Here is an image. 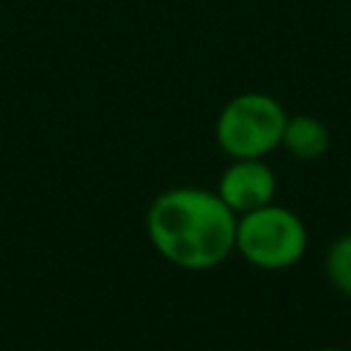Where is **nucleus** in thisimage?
I'll return each mask as SVG.
<instances>
[{
    "label": "nucleus",
    "instance_id": "nucleus-1",
    "mask_svg": "<svg viewBox=\"0 0 351 351\" xmlns=\"http://www.w3.org/2000/svg\"><path fill=\"white\" fill-rule=\"evenodd\" d=\"M236 214L211 189L170 186L145 211L151 247L173 266L208 271L236 250Z\"/></svg>",
    "mask_w": 351,
    "mask_h": 351
},
{
    "label": "nucleus",
    "instance_id": "nucleus-7",
    "mask_svg": "<svg viewBox=\"0 0 351 351\" xmlns=\"http://www.w3.org/2000/svg\"><path fill=\"white\" fill-rule=\"evenodd\" d=\"M315 351H348V348H337V346H321V348H315Z\"/></svg>",
    "mask_w": 351,
    "mask_h": 351
},
{
    "label": "nucleus",
    "instance_id": "nucleus-6",
    "mask_svg": "<svg viewBox=\"0 0 351 351\" xmlns=\"http://www.w3.org/2000/svg\"><path fill=\"white\" fill-rule=\"evenodd\" d=\"M324 271L329 285L351 299V233H340L337 239H332L324 255Z\"/></svg>",
    "mask_w": 351,
    "mask_h": 351
},
{
    "label": "nucleus",
    "instance_id": "nucleus-8",
    "mask_svg": "<svg viewBox=\"0 0 351 351\" xmlns=\"http://www.w3.org/2000/svg\"><path fill=\"white\" fill-rule=\"evenodd\" d=\"M348 351H351V348H348Z\"/></svg>",
    "mask_w": 351,
    "mask_h": 351
},
{
    "label": "nucleus",
    "instance_id": "nucleus-2",
    "mask_svg": "<svg viewBox=\"0 0 351 351\" xmlns=\"http://www.w3.org/2000/svg\"><path fill=\"white\" fill-rule=\"evenodd\" d=\"M288 112L285 107L263 93L244 90L225 101L214 123V140L228 159H266L280 148Z\"/></svg>",
    "mask_w": 351,
    "mask_h": 351
},
{
    "label": "nucleus",
    "instance_id": "nucleus-3",
    "mask_svg": "<svg viewBox=\"0 0 351 351\" xmlns=\"http://www.w3.org/2000/svg\"><path fill=\"white\" fill-rule=\"evenodd\" d=\"M261 271H285L307 252V228L302 217L274 200L236 219V250Z\"/></svg>",
    "mask_w": 351,
    "mask_h": 351
},
{
    "label": "nucleus",
    "instance_id": "nucleus-4",
    "mask_svg": "<svg viewBox=\"0 0 351 351\" xmlns=\"http://www.w3.org/2000/svg\"><path fill=\"white\" fill-rule=\"evenodd\" d=\"M222 203L236 214L255 211L274 200L277 195V176L266 165V159H230V165L222 170L217 189Z\"/></svg>",
    "mask_w": 351,
    "mask_h": 351
},
{
    "label": "nucleus",
    "instance_id": "nucleus-5",
    "mask_svg": "<svg viewBox=\"0 0 351 351\" xmlns=\"http://www.w3.org/2000/svg\"><path fill=\"white\" fill-rule=\"evenodd\" d=\"M280 145L299 162H315L329 151V129L315 115H288Z\"/></svg>",
    "mask_w": 351,
    "mask_h": 351
}]
</instances>
